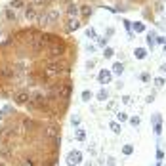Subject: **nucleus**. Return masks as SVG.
Returning a JSON list of instances; mask_svg holds the SVG:
<instances>
[{"label":"nucleus","mask_w":166,"mask_h":166,"mask_svg":"<svg viewBox=\"0 0 166 166\" xmlns=\"http://www.w3.org/2000/svg\"><path fill=\"white\" fill-rule=\"evenodd\" d=\"M12 99L15 101V105H27V101L31 99V94L27 90H17V92L12 96Z\"/></svg>","instance_id":"nucleus-2"},{"label":"nucleus","mask_w":166,"mask_h":166,"mask_svg":"<svg viewBox=\"0 0 166 166\" xmlns=\"http://www.w3.org/2000/svg\"><path fill=\"white\" fill-rule=\"evenodd\" d=\"M94 65H96V63H94V59H92V61H88V63H86V67H88V69H92Z\"/></svg>","instance_id":"nucleus-38"},{"label":"nucleus","mask_w":166,"mask_h":166,"mask_svg":"<svg viewBox=\"0 0 166 166\" xmlns=\"http://www.w3.org/2000/svg\"><path fill=\"white\" fill-rule=\"evenodd\" d=\"M107 97H109V92H107V88H101V90L97 92V99H99V101H107Z\"/></svg>","instance_id":"nucleus-14"},{"label":"nucleus","mask_w":166,"mask_h":166,"mask_svg":"<svg viewBox=\"0 0 166 166\" xmlns=\"http://www.w3.org/2000/svg\"><path fill=\"white\" fill-rule=\"evenodd\" d=\"M151 122L155 124V134L160 136V134H162V118H160V115H158V113H155V115L151 116Z\"/></svg>","instance_id":"nucleus-6"},{"label":"nucleus","mask_w":166,"mask_h":166,"mask_svg":"<svg viewBox=\"0 0 166 166\" xmlns=\"http://www.w3.org/2000/svg\"><path fill=\"white\" fill-rule=\"evenodd\" d=\"M86 37H88V38H97L96 29H86Z\"/></svg>","instance_id":"nucleus-26"},{"label":"nucleus","mask_w":166,"mask_h":166,"mask_svg":"<svg viewBox=\"0 0 166 166\" xmlns=\"http://www.w3.org/2000/svg\"><path fill=\"white\" fill-rule=\"evenodd\" d=\"M48 4V0H31V6H34V8H42V6H46Z\"/></svg>","instance_id":"nucleus-19"},{"label":"nucleus","mask_w":166,"mask_h":166,"mask_svg":"<svg viewBox=\"0 0 166 166\" xmlns=\"http://www.w3.org/2000/svg\"><path fill=\"white\" fill-rule=\"evenodd\" d=\"M74 138H76V141H84V139H86V132H84V130H80V128H76Z\"/></svg>","instance_id":"nucleus-17"},{"label":"nucleus","mask_w":166,"mask_h":166,"mask_svg":"<svg viewBox=\"0 0 166 166\" xmlns=\"http://www.w3.org/2000/svg\"><path fill=\"white\" fill-rule=\"evenodd\" d=\"M12 111H14V107H12V105L2 107V109H0V120H4L6 116H8V113H12Z\"/></svg>","instance_id":"nucleus-12"},{"label":"nucleus","mask_w":166,"mask_h":166,"mask_svg":"<svg viewBox=\"0 0 166 166\" xmlns=\"http://www.w3.org/2000/svg\"><path fill=\"white\" fill-rule=\"evenodd\" d=\"M113 73H115V74H122V73H124V65L120 63V61H116V63L113 65Z\"/></svg>","instance_id":"nucleus-15"},{"label":"nucleus","mask_w":166,"mask_h":166,"mask_svg":"<svg viewBox=\"0 0 166 166\" xmlns=\"http://www.w3.org/2000/svg\"><path fill=\"white\" fill-rule=\"evenodd\" d=\"M71 122H73V126H79V124H80V116H79V115H74L73 118H71Z\"/></svg>","instance_id":"nucleus-30"},{"label":"nucleus","mask_w":166,"mask_h":166,"mask_svg":"<svg viewBox=\"0 0 166 166\" xmlns=\"http://www.w3.org/2000/svg\"><path fill=\"white\" fill-rule=\"evenodd\" d=\"M80 25H82V23H80V19H79V17H69L67 21H65V31H67V32L76 31Z\"/></svg>","instance_id":"nucleus-5"},{"label":"nucleus","mask_w":166,"mask_h":166,"mask_svg":"<svg viewBox=\"0 0 166 166\" xmlns=\"http://www.w3.org/2000/svg\"><path fill=\"white\" fill-rule=\"evenodd\" d=\"M10 8L14 10V12H17V10L25 8V2L23 0H12V2H10Z\"/></svg>","instance_id":"nucleus-11"},{"label":"nucleus","mask_w":166,"mask_h":166,"mask_svg":"<svg viewBox=\"0 0 166 166\" xmlns=\"http://www.w3.org/2000/svg\"><path fill=\"white\" fill-rule=\"evenodd\" d=\"M160 71H162V73H166V63H164V65L160 67Z\"/></svg>","instance_id":"nucleus-40"},{"label":"nucleus","mask_w":166,"mask_h":166,"mask_svg":"<svg viewBox=\"0 0 166 166\" xmlns=\"http://www.w3.org/2000/svg\"><path fill=\"white\" fill-rule=\"evenodd\" d=\"M115 107H116L115 101H109V103H107V109H115Z\"/></svg>","instance_id":"nucleus-36"},{"label":"nucleus","mask_w":166,"mask_h":166,"mask_svg":"<svg viewBox=\"0 0 166 166\" xmlns=\"http://www.w3.org/2000/svg\"><path fill=\"white\" fill-rule=\"evenodd\" d=\"M132 29H134L136 32H143V31H145V25H143L141 21H136V23L132 25Z\"/></svg>","instance_id":"nucleus-20"},{"label":"nucleus","mask_w":166,"mask_h":166,"mask_svg":"<svg viewBox=\"0 0 166 166\" xmlns=\"http://www.w3.org/2000/svg\"><path fill=\"white\" fill-rule=\"evenodd\" d=\"M164 82H166V80L162 79V76H157V79H155V86H157V88H162V86H164Z\"/></svg>","instance_id":"nucleus-27"},{"label":"nucleus","mask_w":166,"mask_h":166,"mask_svg":"<svg viewBox=\"0 0 166 166\" xmlns=\"http://www.w3.org/2000/svg\"><path fill=\"white\" fill-rule=\"evenodd\" d=\"M79 14L82 15V17H90V15H92V8H90V6H82Z\"/></svg>","instance_id":"nucleus-16"},{"label":"nucleus","mask_w":166,"mask_h":166,"mask_svg":"<svg viewBox=\"0 0 166 166\" xmlns=\"http://www.w3.org/2000/svg\"><path fill=\"white\" fill-rule=\"evenodd\" d=\"M80 162H82V153L80 151H71L69 155H67V166H79Z\"/></svg>","instance_id":"nucleus-3"},{"label":"nucleus","mask_w":166,"mask_h":166,"mask_svg":"<svg viewBox=\"0 0 166 166\" xmlns=\"http://www.w3.org/2000/svg\"><path fill=\"white\" fill-rule=\"evenodd\" d=\"M162 158H164V153L160 149H157V160H162Z\"/></svg>","instance_id":"nucleus-33"},{"label":"nucleus","mask_w":166,"mask_h":166,"mask_svg":"<svg viewBox=\"0 0 166 166\" xmlns=\"http://www.w3.org/2000/svg\"><path fill=\"white\" fill-rule=\"evenodd\" d=\"M130 101H132V97L130 96H122V103H130Z\"/></svg>","instance_id":"nucleus-34"},{"label":"nucleus","mask_w":166,"mask_h":166,"mask_svg":"<svg viewBox=\"0 0 166 166\" xmlns=\"http://www.w3.org/2000/svg\"><path fill=\"white\" fill-rule=\"evenodd\" d=\"M122 153H124V155H132V153H134V147H132L130 143H126L124 147H122Z\"/></svg>","instance_id":"nucleus-24"},{"label":"nucleus","mask_w":166,"mask_h":166,"mask_svg":"<svg viewBox=\"0 0 166 166\" xmlns=\"http://www.w3.org/2000/svg\"><path fill=\"white\" fill-rule=\"evenodd\" d=\"M134 57L136 59H145V57H147V50H145V48H136L134 50Z\"/></svg>","instance_id":"nucleus-9"},{"label":"nucleus","mask_w":166,"mask_h":166,"mask_svg":"<svg viewBox=\"0 0 166 166\" xmlns=\"http://www.w3.org/2000/svg\"><path fill=\"white\" fill-rule=\"evenodd\" d=\"M128 120H130V124H132V126H139V122H141L139 116H132V118H128Z\"/></svg>","instance_id":"nucleus-28"},{"label":"nucleus","mask_w":166,"mask_h":166,"mask_svg":"<svg viewBox=\"0 0 166 166\" xmlns=\"http://www.w3.org/2000/svg\"><path fill=\"white\" fill-rule=\"evenodd\" d=\"M155 38H157V32H155V31H149L147 32V46L149 48H155V44H157Z\"/></svg>","instance_id":"nucleus-10"},{"label":"nucleus","mask_w":166,"mask_h":166,"mask_svg":"<svg viewBox=\"0 0 166 166\" xmlns=\"http://www.w3.org/2000/svg\"><path fill=\"white\" fill-rule=\"evenodd\" d=\"M86 50H88V52H92V54H94V52H96V46H94V44H88V46H86Z\"/></svg>","instance_id":"nucleus-35"},{"label":"nucleus","mask_w":166,"mask_h":166,"mask_svg":"<svg viewBox=\"0 0 166 166\" xmlns=\"http://www.w3.org/2000/svg\"><path fill=\"white\" fill-rule=\"evenodd\" d=\"M111 79H113V74H111L107 69H101V71H99V82H101V84H109Z\"/></svg>","instance_id":"nucleus-7"},{"label":"nucleus","mask_w":166,"mask_h":166,"mask_svg":"<svg viewBox=\"0 0 166 166\" xmlns=\"http://www.w3.org/2000/svg\"><path fill=\"white\" fill-rule=\"evenodd\" d=\"M6 15H8V19H12V21H15V19H17V14H15L12 8H6Z\"/></svg>","instance_id":"nucleus-21"},{"label":"nucleus","mask_w":166,"mask_h":166,"mask_svg":"<svg viewBox=\"0 0 166 166\" xmlns=\"http://www.w3.org/2000/svg\"><path fill=\"white\" fill-rule=\"evenodd\" d=\"M21 166H34V164H32L31 160H25V162H23V164H21Z\"/></svg>","instance_id":"nucleus-39"},{"label":"nucleus","mask_w":166,"mask_h":166,"mask_svg":"<svg viewBox=\"0 0 166 166\" xmlns=\"http://www.w3.org/2000/svg\"><path fill=\"white\" fill-rule=\"evenodd\" d=\"M113 55H115V50H113V48L107 46L105 50H103V57H107V59H109V57H113Z\"/></svg>","instance_id":"nucleus-23"},{"label":"nucleus","mask_w":166,"mask_h":166,"mask_svg":"<svg viewBox=\"0 0 166 166\" xmlns=\"http://www.w3.org/2000/svg\"><path fill=\"white\" fill-rule=\"evenodd\" d=\"M139 79H141V80H143V82H149V80H151V76H149V74H147V73H143V74H141V76H139Z\"/></svg>","instance_id":"nucleus-32"},{"label":"nucleus","mask_w":166,"mask_h":166,"mask_svg":"<svg viewBox=\"0 0 166 166\" xmlns=\"http://www.w3.org/2000/svg\"><path fill=\"white\" fill-rule=\"evenodd\" d=\"M90 99H92V92H90V90H84L82 92V101H90Z\"/></svg>","instance_id":"nucleus-25"},{"label":"nucleus","mask_w":166,"mask_h":166,"mask_svg":"<svg viewBox=\"0 0 166 166\" xmlns=\"http://www.w3.org/2000/svg\"><path fill=\"white\" fill-rule=\"evenodd\" d=\"M155 42H157V44H166V38L164 37H157V38H155Z\"/></svg>","instance_id":"nucleus-31"},{"label":"nucleus","mask_w":166,"mask_h":166,"mask_svg":"<svg viewBox=\"0 0 166 166\" xmlns=\"http://www.w3.org/2000/svg\"><path fill=\"white\" fill-rule=\"evenodd\" d=\"M57 19H59V10L55 8H50L46 10V12H42V14H38V23L40 25H52V23H57Z\"/></svg>","instance_id":"nucleus-1"},{"label":"nucleus","mask_w":166,"mask_h":166,"mask_svg":"<svg viewBox=\"0 0 166 166\" xmlns=\"http://www.w3.org/2000/svg\"><path fill=\"white\" fill-rule=\"evenodd\" d=\"M122 23H124V27L128 29V32H130V37H132V31H130V29H132V21H128V19H124V21H122Z\"/></svg>","instance_id":"nucleus-29"},{"label":"nucleus","mask_w":166,"mask_h":166,"mask_svg":"<svg viewBox=\"0 0 166 166\" xmlns=\"http://www.w3.org/2000/svg\"><path fill=\"white\" fill-rule=\"evenodd\" d=\"M97 42H99V46H105V44H107L105 38H97Z\"/></svg>","instance_id":"nucleus-37"},{"label":"nucleus","mask_w":166,"mask_h":166,"mask_svg":"<svg viewBox=\"0 0 166 166\" xmlns=\"http://www.w3.org/2000/svg\"><path fill=\"white\" fill-rule=\"evenodd\" d=\"M79 12H80V8L76 4H69V6H67V15H69V17H76Z\"/></svg>","instance_id":"nucleus-8"},{"label":"nucleus","mask_w":166,"mask_h":166,"mask_svg":"<svg viewBox=\"0 0 166 166\" xmlns=\"http://www.w3.org/2000/svg\"><path fill=\"white\" fill-rule=\"evenodd\" d=\"M25 19L27 21H37L38 19V10L34 8V6H25Z\"/></svg>","instance_id":"nucleus-4"},{"label":"nucleus","mask_w":166,"mask_h":166,"mask_svg":"<svg viewBox=\"0 0 166 166\" xmlns=\"http://www.w3.org/2000/svg\"><path fill=\"white\" fill-rule=\"evenodd\" d=\"M109 128L113 130L115 134H120V124H118V122H116V120H113V122H111V124H109Z\"/></svg>","instance_id":"nucleus-22"},{"label":"nucleus","mask_w":166,"mask_h":166,"mask_svg":"<svg viewBox=\"0 0 166 166\" xmlns=\"http://www.w3.org/2000/svg\"><path fill=\"white\" fill-rule=\"evenodd\" d=\"M0 157L6 158V160H8V158H12V153L8 151V147H6V145H0Z\"/></svg>","instance_id":"nucleus-13"},{"label":"nucleus","mask_w":166,"mask_h":166,"mask_svg":"<svg viewBox=\"0 0 166 166\" xmlns=\"http://www.w3.org/2000/svg\"><path fill=\"white\" fill-rule=\"evenodd\" d=\"M128 120V115H126L124 111H118L116 113V122H126Z\"/></svg>","instance_id":"nucleus-18"}]
</instances>
